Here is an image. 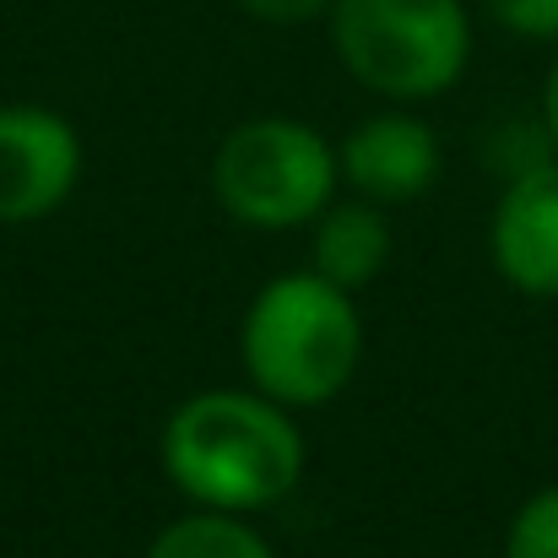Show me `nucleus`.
<instances>
[{
    "label": "nucleus",
    "instance_id": "obj_1",
    "mask_svg": "<svg viewBox=\"0 0 558 558\" xmlns=\"http://www.w3.org/2000/svg\"><path fill=\"white\" fill-rule=\"evenodd\" d=\"M163 472L206 510H266L304 477V434L260 390H201L163 423Z\"/></svg>",
    "mask_w": 558,
    "mask_h": 558
},
{
    "label": "nucleus",
    "instance_id": "obj_7",
    "mask_svg": "<svg viewBox=\"0 0 558 558\" xmlns=\"http://www.w3.org/2000/svg\"><path fill=\"white\" fill-rule=\"evenodd\" d=\"M337 163H342V180L364 201L401 206V201H417L439 180V142L412 114H374L369 125H359L342 142Z\"/></svg>",
    "mask_w": 558,
    "mask_h": 558
},
{
    "label": "nucleus",
    "instance_id": "obj_3",
    "mask_svg": "<svg viewBox=\"0 0 558 558\" xmlns=\"http://www.w3.org/2000/svg\"><path fill=\"white\" fill-rule=\"evenodd\" d=\"M331 49L385 98H439L472 60V16L461 0H331Z\"/></svg>",
    "mask_w": 558,
    "mask_h": 558
},
{
    "label": "nucleus",
    "instance_id": "obj_12",
    "mask_svg": "<svg viewBox=\"0 0 558 558\" xmlns=\"http://www.w3.org/2000/svg\"><path fill=\"white\" fill-rule=\"evenodd\" d=\"M255 22H271V27H299L320 11H331V0H239Z\"/></svg>",
    "mask_w": 558,
    "mask_h": 558
},
{
    "label": "nucleus",
    "instance_id": "obj_6",
    "mask_svg": "<svg viewBox=\"0 0 558 558\" xmlns=\"http://www.w3.org/2000/svg\"><path fill=\"white\" fill-rule=\"evenodd\" d=\"M494 266L526 299H558V158L505 185L494 211Z\"/></svg>",
    "mask_w": 558,
    "mask_h": 558
},
{
    "label": "nucleus",
    "instance_id": "obj_5",
    "mask_svg": "<svg viewBox=\"0 0 558 558\" xmlns=\"http://www.w3.org/2000/svg\"><path fill=\"white\" fill-rule=\"evenodd\" d=\"M82 174L76 131L38 104L0 109V222L49 217Z\"/></svg>",
    "mask_w": 558,
    "mask_h": 558
},
{
    "label": "nucleus",
    "instance_id": "obj_2",
    "mask_svg": "<svg viewBox=\"0 0 558 558\" xmlns=\"http://www.w3.org/2000/svg\"><path fill=\"white\" fill-rule=\"evenodd\" d=\"M244 374L282 407H320L348 390L364 359V320L348 288L320 271H288L266 282L239 331Z\"/></svg>",
    "mask_w": 558,
    "mask_h": 558
},
{
    "label": "nucleus",
    "instance_id": "obj_8",
    "mask_svg": "<svg viewBox=\"0 0 558 558\" xmlns=\"http://www.w3.org/2000/svg\"><path fill=\"white\" fill-rule=\"evenodd\" d=\"M390 260V222L374 201H337L315 228V271L348 293L369 288Z\"/></svg>",
    "mask_w": 558,
    "mask_h": 558
},
{
    "label": "nucleus",
    "instance_id": "obj_4",
    "mask_svg": "<svg viewBox=\"0 0 558 558\" xmlns=\"http://www.w3.org/2000/svg\"><path fill=\"white\" fill-rule=\"evenodd\" d=\"M342 163L331 142L299 120H250L222 136L211 190L228 217L250 228H304L337 195Z\"/></svg>",
    "mask_w": 558,
    "mask_h": 558
},
{
    "label": "nucleus",
    "instance_id": "obj_13",
    "mask_svg": "<svg viewBox=\"0 0 558 558\" xmlns=\"http://www.w3.org/2000/svg\"><path fill=\"white\" fill-rule=\"evenodd\" d=\"M543 125H548V136H554V147H558V60H554V71H548V87H543Z\"/></svg>",
    "mask_w": 558,
    "mask_h": 558
},
{
    "label": "nucleus",
    "instance_id": "obj_9",
    "mask_svg": "<svg viewBox=\"0 0 558 558\" xmlns=\"http://www.w3.org/2000/svg\"><path fill=\"white\" fill-rule=\"evenodd\" d=\"M147 558H277L233 510H195L153 537Z\"/></svg>",
    "mask_w": 558,
    "mask_h": 558
},
{
    "label": "nucleus",
    "instance_id": "obj_11",
    "mask_svg": "<svg viewBox=\"0 0 558 558\" xmlns=\"http://www.w3.org/2000/svg\"><path fill=\"white\" fill-rule=\"evenodd\" d=\"M483 11L515 38L558 44V0H483Z\"/></svg>",
    "mask_w": 558,
    "mask_h": 558
},
{
    "label": "nucleus",
    "instance_id": "obj_10",
    "mask_svg": "<svg viewBox=\"0 0 558 558\" xmlns=\"http://www.w3.org/2000/svg\"><path fill=\"white\" fill-rule=\"evenodd\" d=\"M505 558H558V483L532 494L505 537Z\"/></svg>",
    "mask_w": 558,
    "mask_h": 558
}]
</instances>
